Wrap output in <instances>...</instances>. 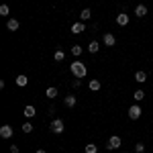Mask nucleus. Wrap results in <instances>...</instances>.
I'll return each instance as SVG.
<instances>
[{"label":"nucleus","instance_id":"1","mask_svg":"<svg viewBox=\"0 0 153 153\" xmlns=\"http://www.w3.org/2000/svg\"><path fill=\"white\" fill-rule=\"evenodd\" d=\"M70 70H71V74H74L76 78H84V76L88 74V70H86V65H84L82 61H71Z\"/></svg>","mask_w":153,"mask_h":153},{"label":"nucleus","instance_id":"2","mask_svg":"<svg viewBox=\"0 0 153 153\" xmlns=\"http://www.w3.org/2000/svg\"><path fill=\"white\" fill-rule=\"evenodd\" d=\"M49 129H51V133H55V135L63 133V129H65V127H63V120H61V118H53V120H51V127H49Z\"/></svg>","mask_w":153,"mask_h":153},{"label":"nucleus","instance_id":"3","mask_svg":"<svg viewBox=\"0 0 153 153\" xmlns=\"http://www.w3.org/2000/svg\"><path fill=\"white\" fill-rule=\"evenodd\" d=\"M141 112H143L141 106H139V104H133L129 108V118H131V120H137V118L141 117Z\"/></svg>","mask_w":153,"mask_h":153},{"label":"nucleus","instance_id":"4","mask_svg":"<svg viewBox=\"0 0 153 153\" xmlns=\"http://www.w3.org/2000/svg\"><path fill=\"white\" fill-rule=\"evenodd\" d=\"M120 145H123V141H120V137H117V135H112V137L108 139V143H106L108 149H118Z\"/></svg>","mask_w":153,"mask_h":153},{"label":"nucleus","instance_id":"5","mask_svg":"<svg viewBox=\"0 0 153 153\" xmlns=\"http://www.w3.org/2000/svg\"><path fill=\"white\" fill-rule=\"evenodd\" d=\"M12 133H14V131H12L10 125H2V127H0V137H2V139H10Z\"/></svg>","mask_w":153,"mask_h":153},{"label":"nucleus","instance_id":"6","mask_svg":"<svg viewBox=\"0 0 153 153\" xmlns=\"http://www.w3.org/2000/svg\"><path fill=\"white\" fill-rule=\"evenodd\" d=\"M129 14H127V12H118L117 14V23L120 25V27H127V25H129Z\"/></svg>","mask_w":153,"mask_h":153},{"label":"nucleus","instance_id":"7","mask_svg":"<svg viewBox=\"0 0 153 153\" xmlns=\"http://www.w3.org/2000/svg\"><path fill=\"white\" fill-rule=\"evenodd\" d=\"M84 31H86V25H84L82 21L71 25V33H74V35H80V33H84Z\"/></svg>","mask_w":153,"mask_h":153},{"label":"nucleus","instance_id":"8","mask_svg":"<svg viewBox=\"0 0 153 153\" xmlns=\"http://www.w3.org/2000/svg\"><path fill=\"white\" fill-rule=\"evenodd\" d=\"M102 41H104V45H108V47H112V45L117 43V39H114V35H110V33H106V35L102 37Z\"/></svg>","mask_w":153,"mask_h":153},{"label":"nucleus","instance_id":"9","mask_svg":"<svg viewBox=\"0 0 153 153\" xmlns=\"http://www.w3.org/2000/svg\"><path fill=\"white\" fill-rule=\"evenodd\" d=\"M147 12H149V10H147V6H145V4H139V6L135 8V14H137L139 19H143V16H145Z\"/></svg>","mask_w":153,"mask_h":153},{"label":"nucleus","instance_id":"10","mask_svg":"<svg viewBox=\"0 0 153 153\" xmlns=\"http://www.w3.org/2000/svg\"><path fill=\"white\" fill-rule=\"evenodd\" d=\"M6 29L12 31V33H14V31H19V21H16V19H10V21L6 23Z\"/></svg>","mask_w":153,"mask_h":153},{"label":"nucleus","instance_id":"11","mask_svg":"<svg viewBox=\"0 0 153 153\" xmlns=\"http://www.w3.org/2000/svg\"><path fill=\"white\" fill-rule=\"evenodd\" d=\"M23 112H25V117H27V118H33L37 110H35V106H31V104H29V106H25V110H23Z\"/></svg>","mask_w":153,"mask_h":153},{"label":"nucleus","instance_id":"12","mask_svg":"<svg viewBox=\"0 0 153 153\" xmlns=\"http://www.w3.org/2000/svg\"><path fill=\"white\" fill-rule=\"evenodd\" d=\"M27 84H29V78H27L25 74H21V76L16 78V86H21V88H25Z\"/></svg>","mask_w":153,"mask_h":153},{"label":"nucleus","instance_id":"13","mask_svg":"<svg viewBox=\"0 0 153 153\" xmlns=\"http://www.w3.org/2000/svg\"><path fill=\"white\" fill-rule=\"evenodd\" d=\"M65 106H68V108H74V106H76V96L74 94L65 96Z\"/></svg>","mask_w":153,"mask_h":153},{"label":"nucleus","instance_id":"14","mask_svg":"<svg viewBox=\"0 0 153 153\" xmlns=\"http://www.w3.org/2000/svg\"><path fill=\"white\" fill-rule=\"evenodd\" d=\"M90 16H92V10H90V8H84V10L80 12V19H82V23H84V21H88Z\"/></svg>","mask_w":153,"mask_h":153},{"label":"nucleus","instance_id":"15","mask_svg":"<svg viewBox=\"0 0 153 153\" xmlns=\"http://www.w3.org/2000/svg\"><path fill=\"white\" fill-rule=\"evenodd\" d=\"M135 80H137L139 84H143L145 80H147V74H145V71H137V74H135Z\"/></svg>","mask_w":153,"mask_h":153},{"label":"nucleus","instance_id":"16","mask_svg":"<svg viewBox=\"0 0 153 153\" xmlns=\"http://www.w3.org/2000/svg\"><path fill=\"white\" fill-rule=\"evenodd\" d=\"M88 86H90V90H92V92H98V90H100V82H98V80H90Z\"/></svg>","mask_w":153,"mask_h":153},{"label":"nucleus","instance_id":"17","mask_svg":"<svg viewBox=\"0 0 153 153\" xmlns=\"http://www.w3.org/2000/svg\"><path fill=\"white\" fill-rule=\"evenodd\" d=\"M45 96H47V98H51V100H53V98H55V96H57V88H53V86H51V88H47V92H45Z\"/></svg>","mask_w":153,"mask_h":153},{"label":"nucleus","instance_id":"18","mask_svg":"<svg viewBox=\"0 0 153 153\" xmlns=\"http://www.w3.org/2000/svg\"><path fill=\"white\" fill-rule=\"evenodd\" d=\"M98 49H100V43H98V41H92V43L88 45V51H90V53H96Z\"/></svg>","mask_w":153,"mask_h":153},{"label":"nucleus","instance_id":"19","mask_svg":"<svg viewBox=\"0 0 153 153\" xmlns=\"http://www.w3.org/2000/svg\"><path fill=\"white\" fill-rule=\"evenodd\" d=\"M84 151H86V153H98V147H96L94 143H88V145H86V149H84Z\"/></svg>","mask_w":153,"mask_h":153},{"label":"nucleus","instance_id":"20","mask_svg":"<svg viewBox=\"0 0 153 153\" xmlns=\"http://www.w3.org/2000/svg\"><path fill=\"white\" fill-rule=\"evenodd\" d=\"M63 57H65V53H63V51H61V49H59V51H55V53H53V59H55V61H63Z\"/></svg>","mask_w":153,"mask_h":153},{"label":"nucleus","instance_id":"21","mask_svg":"<svg viewBox=\"0 0 153 153\" xmlns=\"http://www.w3.org/2000/svg\"><path fill=\"white\" fill-rule=\"evenodd\" d=\"M82 51H84V49L80 47V45H74V47H71V53H74L76 57H80V55H82Z\"/></svg>","mask_w":153,"mask_h":153},{"label":"nucleus","instance_id":"22","mask_svg":"<svg viewBox=\"0 0 153 153\" xmlns=\"http://www.w3.org/2000/svg\"><path fill=\"white\" fill-rule=\"evenodd\" d=\"M133 96H135V100H137V102H141V100H143V96H145V92H143V90H137V92H135Z\"/></svg>","mask_w":153,"mask_h":153},{"label":"nucleus","instance_id":"23","mask_svg":"<svg viewBox=\"0 0 153 153\" xmlns=\"http://www.w3.org/2000/svg\"><path fill=\"white\" fill-rule=\"evenodd\" d=\"M135 151L143 153V151H145V143H137V145H135Z\"/></svg>","mask_w":153,"mask_h":153},{"label":"nucleus","instance_id":"24","mask_svg":"<svg viewBox=\"0 0 153 153\" xmlns=\"http://www.w3.org/2000/svg\"><path fill=\"white\" fill-rule=\"evenodd\" d=\"M31 131H33V125H31V123H25L23 125V133H31Z\"/></svg>","mask_w":153,"mask_h":153},{"label":"nucleus","instance_id":"25","mask_svg":"<svg viewBox=\"0 0 153 153\" xmlns=\"http://www.w3.org/2000/svg\"><path fill=\"white\" fill-rule=\"evenodd\" d=\"M0 14H2V16H8V6H6V4L0 6Z\"/></svg>","mask_w":153,"mask_h":153},{"label":"nucleus","instance_id":"26","mask_svg":"<svg viewBox=\"0 0 153 153\" xmlns=\"http://www.w3.org/2000/svg\"><path fill=\"white\" fill-rule=\"evenodd\" d=\"M71 86H74V88H80V86H82V80H80V78H78V80H74Z\"/></svg>","mask_w":153,"mask_h":153},{"label":"nucleus","instance_id":"27","mask_svg":"<svg viewBox=\"0 0 153 153\" xmlns=\"http://www.w3.org/2000/svg\"><path fill=\"white\" fill-rule=\"evenodd\" d=\"M10 153H19V145H10Z\"/></svg>","mask_w":153,"mask_h":153},{"label":"nucleus","instance_id":"28","mask_svg":"<svg viewBox=\"0 0 153 153\" xmlns=\"http://www.w3.org/2000/svg\"><path fill=\"white\" fill-rule=\"evenodd\" d=\"M35 153H45V149H37V151Z\"/></svg>","mask_w":153,"mask_h":153}]
</instances>
